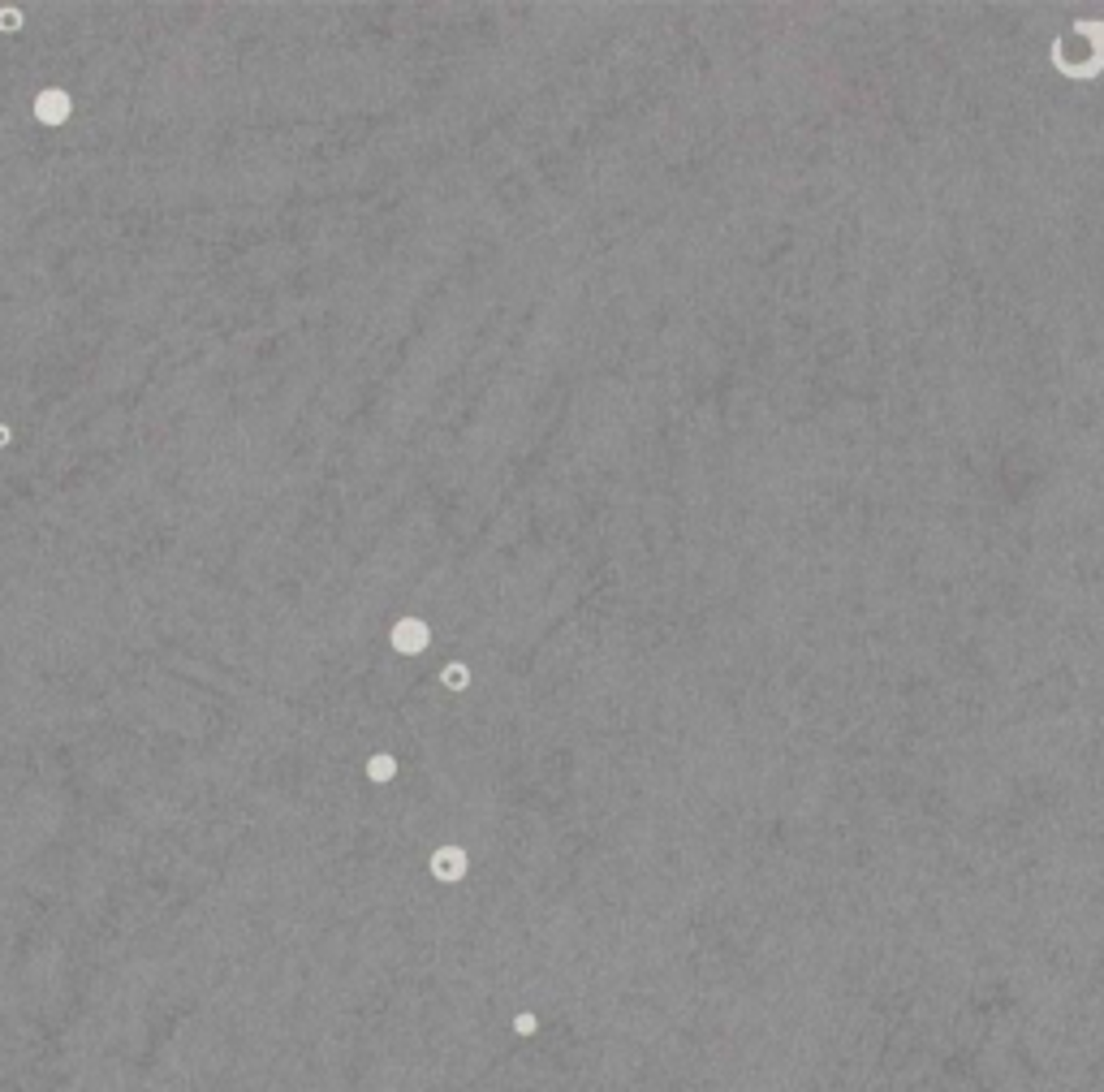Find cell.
<instances>
[{"mask_svg": "<svg viewBox=\"0 0 1104 1092\" xmlns=\"http://www.w3.org/2000/svg\"><path fill=\"white\" fill-rule=\"evenodd\" d=\"M514 1028H518V1032H523V1036H531V1032H535V1020H531V1015H523V1020H518V1023H514Z\"/></svg>", "mask_w": 1104, "mask_h": 1092, "instance_id": "cell-7", "label": "cell"}, {"mask_svg": "<svg viewBox=\"0 0 1104 1092\" xmlns=\"http://www.w3.org/2000/svg\"><path fill=\"white\" fill-rule=\"evenodd\" d=\"M393 769H397L393 756H376V761L367 764V777H371V782H388V777H393Z\"/></svg>", "mask_w": 1104, "mask_h": 1092, "instance_id": "cell-5", "label": "cell"}, {"mask_svg": "<svg viewBox=\"0 0 1104 1092\" xmlns=\"http://www.w3.org/2000/svg\"><path fill=\"white\" fill-rule=\"evenodd\" d=\"M5 441H9V432H5V423H0V445H5Z\"/></svg>", "mask_w": 1104, "mask_h": 1092, "instance_id": "cell-8", "label": "cell"}, {"mask_svg": "<svg viewBox=\"0 0 1104 1092\" xmlns=\"http://www.w3.org/2000/svg\"><path fill=\"white\" fill-rule=\"evenodd\" d=\"M440 678H444V687H449V691H467L470 687V670H467V665H458V661L444 665Z\"/></svg>", "mask_w": 1104, "mask_h": 1092, "instance_id": "cell-4", "label": "cell"}, {"mask_svg": "<svg viewBox=\"0 0 1104 1092\" xmlns=\"http://www.w3.org/2000/svg\"><path fill=\"white\" fill-rule=\"evenodd\" d=\"M22 26V14L17 9H0V31H17Z\"/></svg>", "mask_w": 1104, "mask_h": 1092, "instance_id": "cell-6", "label": "cell"}, {"mask_svg": "<svg viewBox=\"0 0 1104 1092\" xmlns=\"http://www.w3.org/2000/svg\"><path fill=\"white\" fill-rule=\"evenodd\" d=\"M432 873L440 876V881H458V876L467 873V855H462L458 847H444L440 855H432Z\"/></svg>", "mask_w": 1104, "mask_h": 1092, "instance_id": "cell-3", "label": "cell"}, {"mask_svg": "<svg viewBox=\"0 0 1104 1092\" xmlns=\"http://www.w3.org/2000/svg\"><path fill=\"white\" fill-rule=\"evenodd\" d=\"M35 113H40L43 126H61L65 117H70V96H65V91H43V96L35 100Z\"/></svg>", "mask_w": 1104, "mask_h": 1092, "instance_id": "cell-2", "label": "cell"}, {"mask_svg": "<svg viewBox=\"0 0 1104 1092\" xmlns=\"http://www.w3.org/2000/svg\"><path fill=\"white\" fill-rule=\"evenodd\" d=\"M393 644H397V652H423L428 647V626L419 622V618H402V622L393 626Z\"/></svg>", "mask_w": 1104, "mask_h": 1092, "instance_id": "cell-1", "label": "cell"}]
</instances>
